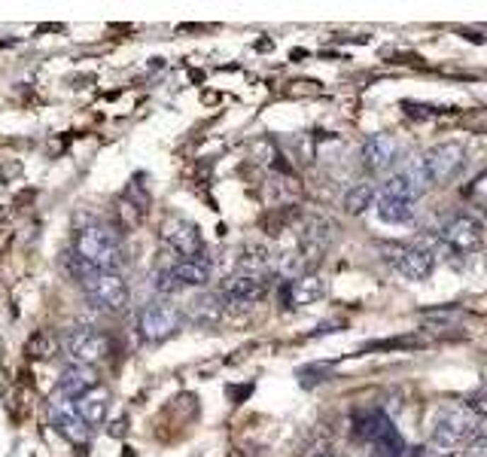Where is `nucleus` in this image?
I'll list each match as a JSON object with an SVG mask.
<instances>
[{
	"label": "nucleus",
	"instance_id": "nucleus-1",
	"mask_svg": "<svg viewBox=\"0 0 487 457\" xmlns=\"http://www.w3.org/2000/svg\"><path fill=\"white\" fill-rule=\"evenodd\" d=\"M74 256L98 271H119L122 266V238L113 226L91 222L76 229L74 235Z\"/></svg>",
	"mask_w": 487,
	"mask_h": 457
},
{
	"label": "nucleus",
	"instance_id": "nucleus-2",
	"mask_svg": "<svg viewBox=\"0 0 487 457\" xmlns=\"http://www.w3.org/2000/svg\"><path fill=\"white\" fill-rule=\"evenodd\" d=\"M79 283H83L88 302H95L98 308H104L110 314H119V311L128 308L131 293H128V283H125V278H122V271H98V269H91Z\"/></svg>",
	"mask_w": 487,
	"mask_h": 457
},
{
	"label": "nucleus",
	"instance_id": "nucleus-3",
	"mask_svg": "<svg viewBox=\"0 0 487 457\" xmlns=\"http://www.w3.org/2000/svg\"><path fill=\"white\" fill-rule=\"evenodd\" d=\"M466 165V147L457 140H442V144L430 147L420 156V168L430 186H445L451 183Z\"/></svg>",
	"mask_w": 487,
	"mask_h": 457
},
{
	"label": "nucleus",
	"instance_id": "nucleus-4",
	"mask_svg": "<svg viewBox=\"0 0 487 457\" xmlns=\"http://www.w3.org/2000/svg\"><path fill=\"white\" fill-rule=\"evenodd\" d=\"M180 327H183V308H177V305L168 299H156V302L144 305L140 320H137V329L144 335V342H149V344L168 342L171 335L180 332Z\"/></svg>",
	"mask_w": 487,
	"mask_h": 457
},
{
	"label": "nucleus",
	"instance_id": "nucleus-5",
	"mask_svg": "<svg viewBox=\"0 0 487 457\" xmlns=\"http://www.w3.org/2000/svg\"><path fill=\"white\" fill-rule=\"evenodd\" d=\"M479 436V421L469 409H445L432 424V442L442 448H457L463 442H472Z\"/></svg>",
	"mask_w": 487,
	"mask_h": 457
},
{
	"label": "nucleus",
	"instance_id": "nucleus-6",
	"mask_svg": "<svg viewBox=\"0 0 487 457\" xmlns=\"http://www.w3.org/2000/svg\"><path fill=\"white\" fill-rule=\"evenodd\" d=\"M64 344L74 366H98L113 354V339L98 329H74Z\"/></svg>",
	"mask_w": 487,
	"mask_h": 457
},
{
	"label": "nucleus",
	"instance_id": "nucleus-7",
	"mask_svg": "<svg viewBox=\"0 0 487 457\" xmlns=\"http://www.w3.org/2000/svg\"><path fill=\"white\" fill-rule=\"evenodd\" d=\"M442 244L454 253H475L484 247V226L475 217H466V213H460V217L448 220L442 226Z\"/></svg>",
	"mask_w": 487,
	"mask_h": 457
},
{
	"label": "nucleus",
	"instance_id": "nucleus-8",
	"mask_svg": "<svg viewBox=\"0 0 487 457\" xmlns=\"http://www.w3.org/2000/svg\"><path fill=\"white\" fill-rule=\"evenodd\" d=\"M161 238H165L168 247H174L183 259H195L201 247H205V238H201L198 226L186 217H165V222H161Z\"/></svg>",
	"mask_w": 487,
	"mask_h": 457
},
{
	"label": "nucleus",
	"instance_id": "nucleus-9",
	"mask_svg": "<svg viewBox=\"0 0 487 457\" xmlns=\"http://www.w3.org/2000/svg\"><path fill=\"white\" fill-rule=\"evenodd\" d=\"M268 287H271V281L265 274H241L238 271L219 283V296L229 299L231 305H253L268 296Z\"/></svg>",
	"mask_w": 487,
	"mask_h": 457
},
{
	"label": "nucleus",
	"instance_id": "nucleus-10",
	"mask_svg": "<svg viewBox=\"0 0 487 457\" xmlns=\"http://www.w3.org/2000/svg\"><path fill=\"white\" fill-rule=\"evenodd\" d=\"M387 256L396 269H399L408 281H426L435 271V253L423 244H414V247H387Z\"/></svg>",
	"mask_w": 487,
	"mask_h": 457
},
{
	"label": "nucleus",
	"instance_id": "nucleus-11",
	"mask_svg": "<svg viewBox=\"0 0 487 457\" xmlns=\"http://www.w3.org/2000/svg\"><path fill=\"white\" fill-rule=\"evenodd\" d=\"M430 189V183L423 177V168H420V159L405 165L402 171H396L384 180L381 186V196H390V198H405V201H418L423 192Z\"/></svg>",
	"mask_w": 487,
	"mask_h": 457
},
{
	"label": "nucleus",
	"instance_id": "nucleus-12",
	"mask_svg": "<svg viewBox=\"0 0 487 457\" xmlns=\"http://www.w3.org/2000/svg\"><path fill=\"white\" fill-rule=\"evenodd\" d=\"M362 168L372 174H387V171L399 162V140L393 135H372L362 144Z\"/></svg>",
	"mask_w": 487,
	"mask_h": 457
},
{
	"label": "nucleus",
	"instance_id": "nucleus-13",
	"mask_svg": "<svg viewBox=\"0 0 487 457\" xmlns=\"http://www.w3.org/2000/svg\"><path fill=\"white\" fill-rule=\"evenodd\" d=\"M326 296V281L314 271H304L299 278L287 281V287L280 293V302H287V308H304Z\"/></svg>",
	"mask_w": 487,
	"mask_h": 457
},
{
	"label": "nucleus",
	"instance_id": "nucleus-14",
	"mask_svg": "<svg viewBox=\"0 0 487 457\" xmlns=\"http://www.w3.org/2000/svg\"><path fill=\"white\" fill-rule=\"evenodd\" d=\"M222 311H226V305H222V296L219 293H198V296H192L186 302V308H183V320L195 323V327H217L222 320Z\"/></svg>",
	"mask_w": 487,
	"mask_h": 457
},
{
	"label": "nucleus",
	"instance_id": "nucleus-15",
	"mask_svg": "<svg viewBox=\"0 0 487 457\" xmlns=\"http://www.w3.org/2000/svg\"><path fill=\"white\" fill-rule=\"evenodd\" d=\"M49 421H52L55 430L64 436L67 442H74V445H86V442L91 439V427L83 424V418L76 414L74 405L55 402L52 409H49Z\"/></svg>",
	"mask_w": 487,
	"mask_h": 457
},
{
	"label": "nucleus",
	"instance_id": "nucleus-16",
	"mask_svg": "<svg viewBox=\"0 0 487 457\" xmlns=\"http://www.w3.org/2000/svg\"><path fill=\"white\" fill-rule=\"evenodd\" d=\"M329 241H332V226H329V222L320 220V217L308 220V226H304V232H302V250H299V256L304 259V266L320 262L323 253H326V247H329Z\"/></svg>",
	"mask_w": 487,
	"mask_h": 457
},
{
	"label": "nucleus",
	"instance_id": "nucleus-17",
	"mask_svg": "<svg viewBox=\"0 0 487 457\" xmlns=\"http://www.w3.org/2000/svg\"><path fill=\"white\" fill-rule=\"evenodd\" d=\"M98 388H101V375L95 372V366H70L58 381V390L67 400H83V396H88Z\"/></svg>",
	"mask_w": 487,
	"mask_h": 457
},
{
	"label": "nucleus",
	"instance_id": "nucleus-18",
	"mask_svg": "<svg viewBox=\"0 0 487 457\" xmlns=\"http://www.w3.org/2000/svg\"><path fill=\"white\" fill-rule=\"evenodd\" d=\"M171 271H174L180 290H183V287H195V290H201V287H207V283H210L213 266H210L207 259L195 256V259H180L177 266H171Z\"/></svg>",
	"mask_w": 487,
	"mask_h": 457
},
{
	"label": "nucleus",
	"instance_id": "nucleus-19",
	"mask_svg": "<svg viewBox=\"0 0 487 457\" xmlns=\"http://www.w3.org/2000/svg\"><path fill=\"white\" fill-rule=\"evenodd\" d=\"M374 210H378V220L381 222H408L411 213H414V201H405V198H390V196H378L374 201Z\"/></svg>",
	"mask_w": 487,
	"mask_h": 457
},
{
	"label": "nucleus",
	"instance_id": "nucleus-20",
	"mask_svg": "<svg viewBox=\"0 0 487 457\" xmlns=\"http://www.w3.org/2000/svg\"><path fill=\"white\" fill-rule=\"evenodd\" d=\"M74 409L76 414L83 418L86 427H98V424H104L107 421V412H110V400L104 393H98V396H83V400H76L74 402Z\"/></svg>",
	"mask_w": 487,
	"mask_h": 457
},
{
	"label": "nucleus",
	"instance_id": "nucleus-21",
	"mask_svg": "<svg viewBox=\"0 0 487 457\" xmlns=\"http://www.w3.org/2000/svg\"><path fill=\"white\" fill-rule=\"evenodd\" d=\"M268 269H271V256L262 244H247L238 256V271L241 274H265L268 278Z\"/></svg>",
	"mask_w": 487,
	"mask_h": 457
},
{
	"label": "nucleus",
	"instance_id": "nucleus-22",
	"mask_svg": "<svg viewBox=\"0 0 487 457\" xmlns=\"http://www.w3.org/2000/svg\"><path fill=\"white\" fill-rule=\"evenodd\" d=\"M374 201H378V189H374L372 183H357V186H350L348 192H344V210H348L350 217L365 213Z\"/></svg>",
	"mask_w": 487,
	"mask_h": 457
},
{
	"label": "nucleus",
	"instance_id": "nucleus-23",
	"mask_svg": "<svg viewBox=\"0 0 487 457\" xmlns=\"http://www.w3.org/2000/svg\"><path fill=\"white\" fill-rule=\"evenodd\" d=\"M25 354L30 360H52L58 354V342L49 332H37V335H30V342L25 344Z\"/></svg>",
	"mask_w": 487,
	"mask_h": 457
},
{
	"label": "nucleus",
	"instance_id": "nucleus-24",
	"mask_svg": "<svg viewBox=\"0 0 487 457\" xmlns=\"http://www.w3.org/2000/svg\"><path fill=\"white\" fill-rule=\"evenodd\" d=\"M152 290H156L159 296H174V293H180V283L174 278V271H171V269H159L156 274H152Z\"/></svg>",
	"mask_w": 487,
	"mask_h": 457
},
{
	"label": "nucleus",
	"instance_id": "nucleus-25",
	"mask_svg": "<svg viewBox=\"0 0 487 457\" xmlns=\"http://www.w3.org/2000/svg\"><path fill=\"white\" fill-rule=\"evenodd\" d=\"M466 409H469L475 418H481V421H487V384L484 388H479L472 396H469V402H466Z\"/></svg>",
	"mask_w": 487,
	"mask_h": 457
},
{
	"label": "nucleus",
	"instance_id": "nucleus-26",
	"mask_svg": "<svg viewBox=\"0 0 487 457\" xmlns=\"http://www.w3.org/2000/svg\"><path fill=\"white\" fill-rule=\"evenodd\" d=\"M405 113L408 116H414V119H430V116H439V113H445L442 107H432V104H411V101H405Z\"/></svg>",
	"mask_w": 487,
	"mask_h": 457
},
{
	"label": "nucleus",
	"instance_id": "nucleus-27",
	"mask_svg": "<svg viewBox=\"0 0 487 457\" xmlns=\"http://www.w3.org/2000/svg\"><path fill=\"white\" fill-rule=\"evenodd\" d=\"M110 436H125V421H116V424H110Z\"/></svg>",
	"mask_w": 487,
	"mask_h": 457
},
{
	"label": "nucleus",
	"instance_id": "nucleus-28",
	"mask_svg": "<svg viewBox=\"0 0 487 457\" xmlns=\"http://www.w3.org/2000/svg\"><path fill=\"white\" fill-rule=\"evenodd\" d=\"M311 457H338V454H335V451H326V448H323V451H314Z\"/></svg>",
	"mask_w": 487,
	"mask_h": 457
}]
</instances>
